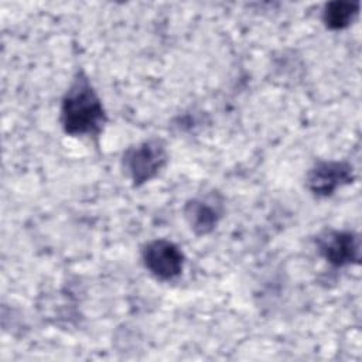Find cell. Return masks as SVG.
<instances>
[{"label": "cell", "instance_id": "1", "mask_svg": "<svg viewBox=\"0 0 362 362\" xmlns=\"http://www.w3.org/2000/svg\"><path fill=\"white\" fill-rule=\"evenodd\" d=\"M107 122L102 99L83 71H78L61 100V126L69 136H99Z\"/></svg>", "mask_w": 362, "mask_h": 362}, {"label": "cell", "instance_id": "2", "mask_svg": "<svg viewBox=\"0 0 362 362\" xmlns=\"http://www.w3.org/2000/svg\"><path fill=\"white\" fill-rule=\"evenodd\" d=\"M168 161V151L161 139L151 137L129 147L122 157V167L133 187L156 178Z\"/></svg>", "mask_w": 362, "mask_h": 362}, {"label": "cell", "instance_id": "3", "mask_svg": "<svg viewBox=\"0 0 362 362\" xmlns=\"http://www.w3.org/2000/svg\"><path fill=\"white\" fill-rule=\"evenodd\" d=\"M141 260L148 273L161 281L177 279L185 264L182 250L171 240L154 239L141 249Z\"/></svg>", "mask_w": 362, "mask_h": 362}, {"label": "cell", "instance_id": "4", "mask_svg": "<svg viewBox=\"0 0 362 362\" xmlns=\"http://www.w3.org/2000/svg\"><path fill=\"white\" fill-rule=\"evenodd\" d=\"M315 243L320 255L325 259V262L335 267L359 263V236L351 230L325 229L317 236Z\"/></svg>", "mask_w": 362, "mask_h": 362}, {"label": "cell", "instance_id": "5", "mask_svg": "<svg viewBox=\"0 0 362 362\" xmlns=\"http://www.w3.org/2000/svg\"><path fill=\"white\" fill-rule=\"evenodd\" d=\"M354 168L346 161H318L307 173L305 184L317 198H328L337 189L351 184Z\"/></svg>", "mask_w": 362, "mask_h": 362}, {"label": "cell", "instance_id": "6", "mask_svg": "<svg viewBox=\"0 0 362 362\" xmlns=\"http://www.w3.org/2000/svg\"><path fill=\"white\" fill-rule=\"evenodd\" d=\"M223 198L221 194L212 191L205 195L191 198L184 208V216L191 230L204 236L211 233L223 216Z\"/></svg>", "mask_w": 362, "mask_h": 362}, {"label": "cell", "instance_id": "7", "mask_svg": "<svg viewBox=\"0 0 362 362\" xmlns=\"http://www.w3.org/2000/svg\"><path fill=\"white\" fill-rule=\"evenodd\" d=\"M359 11V3L351 1H331L325 4L322 11V21L329 30L346 28Z\"/></svg>", "mask_w": 362, "mask_h": 362}]
</instances>
